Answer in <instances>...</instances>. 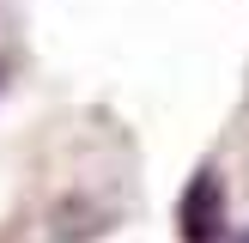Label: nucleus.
I'll return each instance as SVG.
<instances>
[{
    "instance_id": "obj_2",
    "label": "nucleus",
    "mask_w": 249,
    "mask_h": 243,
    "mask_svg": "<svg viewBox=\"0 0 249 243\" xmlns=\"http://www.w3.org/2000/svg\"><path fill=\"white\" fill-rule=\"evenodd\" d=\"M237 243H249V231H243V237H237Z\"/></svg>"
},
{
    "instance_id": "obj_1",
    "label": "nucleus",
    "mask_w": 249,
    "mask_h": 243,
    "mask_svg": "<svg viewBox=\"0 0 249 243\" xmlns=\"http://www.w3.org/2000/svg\"><path fill=\"white\" fill-rule=\"evenodd\" d=\"M177 237L182 243H219L225 237V182L219 170H195L177 201Z\"/></svg>"
}]
</instances>
